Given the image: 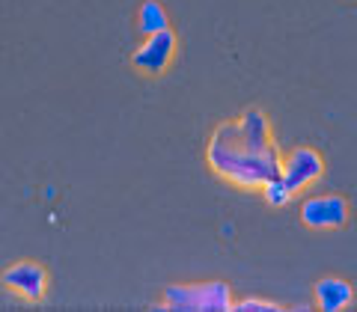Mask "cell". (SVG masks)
Masks as SVG:
<instances>
[{"mask_svg": "<svg viewBox=\"0 0 357 312\" xmlns=\"http://www.w3.org/2000/svg\"><path fill=\"white\" fill-rule=\"evenodd\" d=\"M354 300V288L349 280H340V276H321L316 283V304L325 312H340L349 309Z\"/></svg>", "mask_w": 357, "mask_h": 312, "instance_id": "obj_8", "label": "cell"}, {"mask_svg": "<svg viewBox=\"0 0 357 312\" xmlns=\"http://www.w3.org/2000/svg\"><path fill=\"white\" fill-rule=\"evenodd\" d=\"M238 125V137L244 140V146H250L253 152H268L274 149V137H271V125H268V116L259 107H248L241 114V119H236Z\"/></svg>", "mask_w": 357, "mask_h": 312, "instance_id": "obj_7", "label": "cell"}, {"mask_svg": "<svg viewBox=\"0 0 357 312\" xmlns=\"http://www.w3.org/2000/svg\"><path fill=\"white\" fill-rule=\"evenodd\" d=\"M137 27L143 36H152V33L170 27V18H167V9L161 0H143L137 9Z\"/></svg>", "mask_w": 357, "mask_h": 312, "instance_id": "obj_9", "label": "cell"}, {"mask_svg": "<svg viewBox=\"0 0 357 312\" xmlns=\"http://www.w3.org/2000/svg\"><path fill=\"white\" fill-rule=\"evenodd\" d=\"M0 283L21 300H27V304H42L45 295H48V271H45L42 262H33V259L9 265L0 274Z\"/></svg>", "mask_w": 357, "mask_h": 312, "instance_id": "obj_4", "label": "cell"}, {"mask_svg": "<svg viewBox=\"0 0 357 312\" xmlns=\"http://www.w3.org/2000/svg\"><path fill=\"white\" fill-rule=\"evenodd\" d=\"M158 309H182V312H220L232 309V295L227 283H185V286H167Z\"/></svg>", "mask_w": 357, "mask_h": 312, "instance_id": "obj_2", "label": "cell"}, {"mask_svg": "<svg viewBox=\"0 0 357 312\" xmlns=\"http://www.w3.org/2000/svg\"><path fill=\"white\" fill-rule=\"evenodd\" d=\"M301 223L310 229H342L349 223V203L345 196L325 194V196H310L301 205Z\"/></svg>", "mask_w": 357, "mask_h": 312, "instance_id": "obj_5", "label": "cell"}, {"mask_svg": "<svg viewBox=\"0 0 357 312\" xmlns=\"http://www.w3.org/2000/svg\"><path fill=\"white\" fill-rule=\"evenodd\" d=\"M232 309L250 312V309H280V306L271 304V300H262V297H244V300H236V304H232Z\"/></svg>", "mask_w": 357, "mask_h": 312, "instance_id": "obj_11", "label": "cell"}, {"mask_svg": "<svg viewBox=\"0 0 357 312\" xmlns=\"http://www.w3.org/2000/svg\"><path fill=\"white\" fill-rule=\"evenodd\" d=\"M176 48H178L176 33H173L170 27L158 30V33H152V36L143 39L140 48L131 54V65H134V69H137L140 75H146V77H158V75L167 72V65L173 63Z\"/></svg>", "mask_w": 357, "mask_h": 312, "instance_id": "obj_3", "label": "cell"}, {"mask_svg": "<svg viewBox=\"0 0 357 312\" xmlns=\"http://www.w3.org/2000/svg\"><path fill=\"white\" fill-rule=\"evenodd\" d=\"M321 176H325V158L310 146L292 149L280 161V178L292 187V191H304V187L316 185Z\"/></svg>", "mask_w": 357, "mask_h": 312, "instance_id": "obj_6", "label": "cell"}, {"mask_svg": "<svg viewBox=\"0 0 357 312\" xmlns=\"http://www.w3.org/2000/svg\"><path fill=\"white\" fill-rule=\"evenodd\" d=\"M206 161L211 166V173L223 178L227 185L241 187V191H259L265 182L280 176L283 158L277 146L268 152H253L238 137L236 122H220L206 146Z\"/></svg>", "mask_w": 357, "mask_h": 312, "instance_id": "obj_1", "label": "cell"}, {"mask_svg": "<svg viewBox=\"0 0 357 312\" xmlns=\"http://www.w3.org/2000/svg\"><path fill=\"white\" fill-rule=\"evenodd\" d=\"M259 191H262V196H265V203H268V205H274V208L289 205V203H292V196H295V191L283 182L280 176L271 178V182H265V185L259 187Z\"/></svg>", "mask_w": 357, "mask_h": 312, "instance_id": "obj_10", "label": "cell"}]
</instances>
